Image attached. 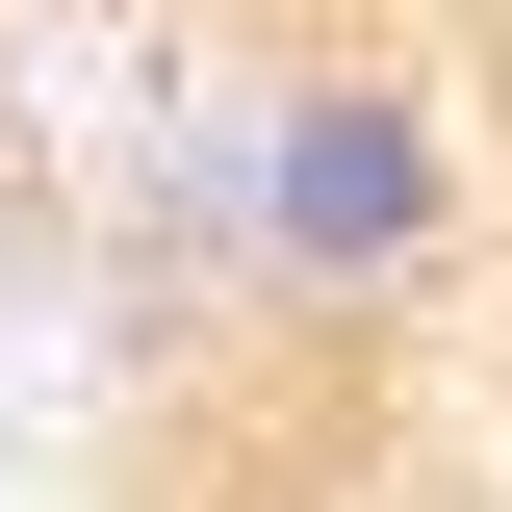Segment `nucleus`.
I'll return each mask as SVG.
<instances>
[{"label": "nucleus", "instance_id": "nucleus-1", "mask_svg": "<svg viewBox=\"0 0 512 512\" xmlns=\"http://www.w3.org/2000/svg\"><path fill=\"white\" fill-rule=\"evenodd\" d=\"M461 256H487L461 77L333 52V26L154 77V282H231V308H308V333H436Z\"/></svg>", "mask_w": 512, "mask_h": 512}]
</instances>
